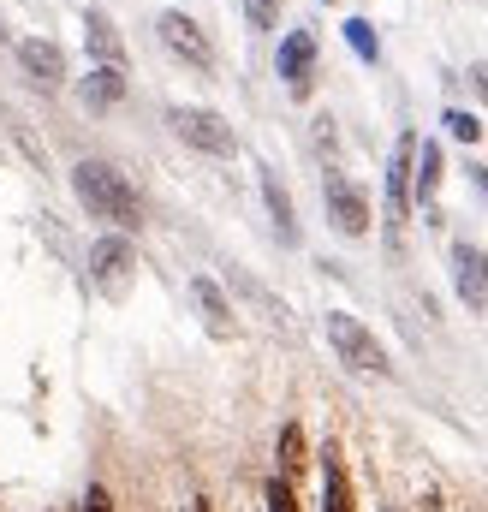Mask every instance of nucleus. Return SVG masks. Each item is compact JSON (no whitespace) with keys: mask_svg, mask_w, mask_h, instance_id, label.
Instances as JSON below:
<instances>
[{"mask_svg":"<svg viewBox=\"0 0 488 512\" xmlns=\"http://www.w3.org/2000/svg\"><path fill=\"white\" fill-rule=\"evenodd\" d=\"M471 84H477V96L488 102V66H471Z\"/></svg>","mask_w":488,"mask_h":512,"instance_id":"obj_23","label":"nucleus"},{"mask_svg":"<svg viewBox=\"0 0 488 512\" xmlns=\"http://www.w3.org/2000/svg\"><path fill=\"white\" fill-rule=\"evenodd\" d=\"M167 126H173L179 143H191V149H203V155H233V149H239L233 126H227L215 108H167Z\"/></svg>","mask_w":488,"mask_h":512,"instance_id":"obj_2","label":"nucleus"},{"mask_svg":"<svg viewBox=\"0 0 488 512\" xmlns=\"http://www.w3.org/2000/svg\"><path fill=\"white\" fill-rule=\"evenodd\" d=\"M328 340H334V352L352 364V370H364V376H387L393 364H387V352L375 346V334H369L358 316H346V310H334L328 316Z\"/></svg>","mask_w":488,"mask_h":512,"instance_id":"obj_3","label":"nucleus"},{"mask_svg":"<svg viewBox=\"0 0 488 512\" xmlns=\"http://www.w3.org/2000/svg\"><path fill=\"white\" fill-rule=\"evenodd\" d=\"M18 66H24L42 90H54V84L66 78V54H60V42H48V36H24V42H18Z\"/></svg>","mask_w":488,"mask_h":512,"instance_id":"obj_9","label":"nucleus"},{"mask_svg":"<svg viewBox=\"0 0 488 512\" xmlns=\"http://www.w3.org/2000/svg\"><path fill=\"white\" fill-rule=\"evenodd\" d=\"M84 42H90V54H96L102 66H114V72H120L125 42H120V30H114V18H108V12H84Z\"/></svg>","mask_w":488,"mask_h":512,"instance_id":"obj_11","label":"nucleus"},{"mask_svg":"<svg viewBox=\"0 0 488 512\" xmlns=\"http://www.w3.org/2000/svg\"><path fill=\"white\" fill-rule=\"evenodd\" d=\"M411 191L423 197V209L435 203V191H441V143H417V173H411Z\"/></svg>","mask_w":488,"mask_h":512,"instance_id":"obj_14","label":"nucleus"},{"mask_svg":"<svg viewBox=\"0 0 488 512\" xmlns=\"http://www.w3.org/2000/svg\"><path fill=\"white\" fill-rule=\"evenodd\" d=\"M72 191L84 197V209H90V215L120 221L125 233L143 221V203H137L131 179H125V173H114L108 161H78V167H72Z\"/></svg>","mask_w":488,"mask_h":512,"instance_id":"obj_1","label":"nucleus"},{"mask_svg":"<svg viewBox=\"0 0 488 512\" xmlns=\"http://www.w3.org/2000/svg\"><path fill=\"white\" fill-rule=\"evenodd\" d=\"M0 36H6V30H0Z\"/></svg>","mask_w":488,"mask_h":512,"instance_id":"obj_24","label":"nucleus"},{"mask_svg":"<svg viewBox=\"0 0 488 512\" xmlns=\"http://www.w3.org/2000/svg\"><path fill=\"white\" fill-rule=\"evenodd\" d=\"M90 268H96V280H102L108 292H120L125 274L137 268V256H131V245H125V239H102V245L90 251Z\"/></svg>","mask_w":488,"mask_h":512,"instance_id":"obj_10","label":"nucleus"},{"mask_svg":"<svg viewBox=\"0 0 488 512\" xmlns=\"http://www.w3.org/2000/svg\"><path fill=\"white\" fill-rule=\"evenodd\" d=\"M262 501H268V512H298V495H292V483H286V477H268Z\"/></svg>","mask_w":488,"mask_h":512,"instance_id":"obj_19","label":"nucleus"},{"mask_svg":"<svg viewBox=\"0 0 488 512\" xmlns=\"http://www.w3.org/2000/svg\"><path fill=\"white\" fill-rule=\"evenodd\" d=\"M262 197H268V215H274V233H280V245H298L292 197H286V185H280V173H274V167H262Z\"/></svg>","mask_w":488,"mask_h":512,"instance_id":"obj_13","label":"nucleus"},{"mask_svg":"<svg viewBox=\"0 0 488 512\" xmlns=\"http://www.w3.org/2000/svg\"><path fill=\"white\" fill-rule=\"evenodd\" d=\"M322 203H328V221H334V233H346V239H364L369 233V197L346 179V173H322Z\"/></svg>","mask_w":488,"mask_h":512,"instance_id":"obj_4","label":"nucleus"},{"mask_svg":"<svg viewBox=\"0 0 488 512\" xmlns=\"http://www.w3.org/2000/svg\"><path fill=\"white\" fill-rule=\"evenodd\" d=\"M191 292H197V304H203V316H209V328H215V334H233V310H227V298H221V286H215L209 274H197V280H191Z\"/></svg>","mask_w":488,"mask_h":512,"instance_id":"obj_16","label":"nucleus"},{"mask_svg":"<svg viewBox=\"0 0 488 512\" xmlns=\"http://www.w3.org/2000/svg\"><path fill=\"white\" fill-rule=\"evenodd\" d=\"M84 512H114V501H108V489L96 483V489H84Z\"/></svg>","mask_w":488,"mask_h":512,"instance_id":"obj_22","label":"nucleus"},{"mask_svg":"<svg viewBox=\"0 0 488 512\" xmlns=\"http://www.w3.org/2000/svg\"><path fill=\"white\" fill-rule=\"evenodd\" d=\"M304 465H310V447H304V429H298V423H286V429H280V477L292 483V477H298Z\"/></svg>","mask_w":488,"mask_h":512,"instance_id":"obj_17","label":"nucleus"},{"mask_svg":"<svg viewBox=\"0 0 488 512\" xmlns=\"http://www.w3.org/2000/svg\"><path fill=\"white\" fill-rule=\"evenodd\" d=\"M411 173H417V137L405 131L393 143V161H387V227H393V239H399V227L411 215Z\"/></svg>","mask_w":488,"mask_h":512,"instance_id":"obj_6","label":"nucleus"},{"mask_svg":"<svg viewBox=\"0 0 488 512\" xmlns=\"http://www.w3.org/2000/svg\"><path fill=\"white\" fill-rule=\"evenodd\" d=\"M78 96H84V108H90V114H108V108H120L125 78L114 72V66H96L90 78H78Z\"/></svg>","mask_w":488,"mask_h":512,"instance_id":"obj_12","label":"nucleus"},{"mask_svg":"<svg viewBox=\"0 0 488 512\" xmlns=\"http://www.w3.org/2000/svg\"><path fill=\"white\" fill-rule=\"evenodd\" d=\"M155 30H161L167 54H179L185 66H197V72H209V66H215V42L197 30V18H185V12H161V18H155Z\"/></svg>","mask_w":488,"mask_h":512,"instance_id":"obj_5","label":"nucleus"},{"mask_svg":"<svg viewBox=\"0 0 488 512\" xmlns=\"http://www.w3.org/2000/svg\"><path fill=\"white\" fill-rule=\"evenodd\" d=\"M453 280H459V298H465L471 310H488V251L453 245Z\"/></svg>","mask_w":488,"mask_h":512,"instance_id":"obj_8","label":"nucleus"},{"mask_svg":"<svg viewBox=\"0 0 488 512\" xmlns=\"http://www.w3.org/2000/svg\"><path fill=\"white\" fill-rule=\"evenodd\" d=\"M310 72H316V36L310 30H292L280 42V78L292 96H310Z\"/></svg>","mask_w":488,"mask_h":512,"instance_id":"obj_7","label":"nucleus"},{"mask_svg":"<svg viewBox=\"0 0 488 512\" xmlns=\"http://www.w3.org/2000/svg\"><path fill=\"white\" fill-rule=\"evenodd\" d=\"M244 18H250L256 30H274V18H280V0H244Z\"/></svg>","mask_w":488,"mask_h":512,"instance_id":"obj_21","label":"nucleus"},{"mask_svg":"<svg viewBox=\"0 0 488 512\" xmlns=\"http://www.w3.org/2000/svg\"><path fill=\"white\" fill-rule=\"evenodd\" d=\"M322 512H358L352 507V483H346V465L328 453L322 459Z\"/></svg>","mask_w":488,"mask_h":512,"instance_id":"obj_15","label":"nucleus"},{"mask_svg":"<svg viewBox=\"0 0 488 512\" xmlns=\"http://www.w3.org/2000/svg\"><path fill=\"white\" fill-rule=\"evenodd\" d=\"M346 42L358 60H381V42H375V24L369 18H346Z\"/></svg>","mask_w":488,"mask_h":512,"instance_id":"obj_18","label":"nucleus"},{"mask_svg":"<svg viewBox=\"0 0 488 512\" xmlns=\"http://www.w3.org/2000/svg\"><path fill=\"white\" fill-rule=\"evenodd\" d=\"M441 126L453 131L459 143H477V137H483V126H477V114H459V108H447V120H441Z\"/></svg>","mask_w":488,"mask_h":512,"instance_id":"obj_20","label":"nucleus"}]
</instances>
